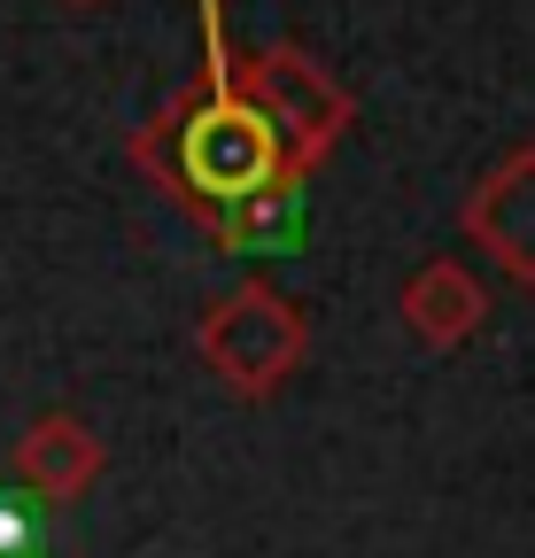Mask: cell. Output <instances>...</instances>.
I'll return each mask as SVG.
<instances>
[{"label": "cell", "instance_id": "cell-1", "mask_svg": "<svg viewBox=\"0 0 535 558\" xmlns=\"http://www.w3.org/2000/svg\"><path fill=\"white\" fill-rule=\"evenodd\" d=\"M194 9H203V70L132 132V171L210 233L233 202L295 171H288L280 132L264 124V109L241 86V62L226 47V0H194Z\"/></svg>", "mask_w": 535, "mask_h": 558}, {"label": "cell", "instance_id": "cell-2", "mask_svg": "<svg viewBox=\"0 0 535 558\" xmlns=\"http://www.w3.org/2000/svg\"><path fill=\"white\" fill-rule=\"evenodd\" d=\"M194 349H203L210 380L233 403H272L303 373V357H311V318L272 288V279H241V288L203 303Z\"/></svg>", "mask_w": 535, "mask_h": 558}, {"label": "cell", "instance_id": "cell-3", "mask_svg": "<svg viewBox=\"0 0 535 558\" xmlns=\"http://www.w3.org/2000/svg\"><path fill=\"white\" fill-rule=\"evenodd\" d=\"M241 86H248V101L264 109V124L280 132L295 179H311V171L350 140V124H357V94L333 78L311 47H295V39L256 47V54L241 62Z\"/></svg>", "mask_w": 535, "mask_h": 558}, {"label": "cell", "instance_id": "cell-4", "mask_svg": "<svg viewBox=\"0 0 535 558\" xmlns=\"http://www.w3.org/2000/svg\"><path fill=\"white\" fill-rule=\"evenodd\" d=\"M458 233L474 241L497 271H512L520 288H535V140L512 148L497 171H482L458 202Z\"/></svg>", "mask_w": 535, "mask_h": 558}, {"label": "cell", "instance_id": "cell-5", "mask_svg": "<svg viewBox=\"0 0 535 558\" xmlns=\"http://www.w3.org/2000/svg\"><path fill=\"white\" fill-rule=\"evenodd\" d=\"M101 465H109V450L78 411H39L16 435V488L32 505H78L101 481Z\"/></svg>", "mask_w": 535, "mask_h": 558}, {"label": "cell", "instance_id": "cell-6", "mask_svg": "<svg viewBox=\"0 0 535 558\" xmlns=\"http://www.w3.org/2000/svg\"><path fill=\"white\" fill-rule=\"evenodd\" d=\"M396 311H404L412 341H427V349H465V341L482 333V318H489V295H482V279L465 271L458 256H435V264H420V271L404 279Z\"/></svg>", "mask_w": 535, "mask_h": 558}, {"label": "cell", "instance_id": "cell-7", "mask_svg": "<svg viewBox=\"0 0 535 558\" xmlns=\"http://www.w3.org/2000/svg\"><path fill=\"white\" fill-rule=\"evenodd\" d=\"M218 248L233 256H288L303 241V179H272V186H256L248 202H233L226 218L210 226Z\"/></svg>", "mask_w": 535, "mask_h": 558}, {"label": "cell", "instance_id": "cell-8", "mask_svg": "<svg viewBox=\"0 0 535 558\" xmlns=\"http://www.w3.org/2000/svg\"><path fill=\"white\" fill-rule=\"evenodd\" d=\"M0 558H39V505L0 497Z\"/></svg>", "mask_w": 535, "mask_h": 558}, {"label": "cell", "instance_id": "cell-9", "mask_svg": "<svg viewBox=\"0 0 535 558\" xmlns=\"http://www.w3.org/2000/svg\"><path fill=\"white\" fill-rule=\"evenodd\" d=\"M62 9H94V0H62Z\"/></svg>", "mask_w": 535, "mask_h": 558}]
</instances>
